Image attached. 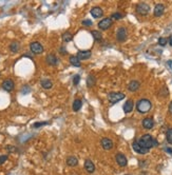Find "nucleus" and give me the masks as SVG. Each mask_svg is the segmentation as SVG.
<instances>
[{
	"mask_svg": "<svg viewBox=\"0 0 172 175\" xmlns=\"http://www.w3.org/2000/svg\"><path fill=\"white\" fill-rule=\"evenodd\" d=\"M137 143H140L142 147H144V148H146L148 150H150L153 147L159 146V141L152 135H150V134H145V135H143L140 139L137 140Z\"/></svg>",
	"mask_w": 172,
	"mask_h": 175,
	"instance_id": "nucleus-1",
	"label": "nucleus"
},
{
	"mask_svg": "<svg viewBox=\"0 0 172 175\" xmlns=\"http://www.w3.org/2000/svg\"><path fill=\"white\" fill-rule=\"evenodd\" d=\"M152 108V104L149 99H146V98H143V99H140L136 104V110L142 114L148 113Z\"/></svg>",
	"mask_w": 172,
	"mask_h": 175,
	"instance_id": "nucleus-2",
	"label": "nucleus"
},
{
	"mask_svg": "<svg viewBox=\"0 0 172 175\" xmlns=\"http://www.w3.org/2000/svg\"><path fill=\"white\" fill-rule=\"evenodd\" d=\"M125 97H126V95L121 92H111L108 94V100L110 101L111 104H116L118 101L123 100Z\"/></svg>",
	"mask_w": 172,
	"mask_h": 175,
	"instance_id": "nucleus-3",
	"label": "nucleus"
},
{
	"mask_svg": "<svg viewBox=\"0 0 172 175\" xmlns=\"http://www.w3.org/2000/svg\"><path fill=\"white\" fill-rule=\"evenodd\" d=\"M136 12L140 15H143V16H146V15H148L150 12V7L149 4L147 3H144V2H142V3H138L136 5Z\"/></svg>",
	"mask_w": 172,
	"mask_h": 175,
	"instance_id": "nucleus-4",
	"label": "nucleus"
},
{
	"mask_svg": "<svg viewBox=\"0 0 172 175\" xmlns=\"http://www.w3.org/2000/svg\"><path fill=\"white\" fill-rule=\"evenodd\" d=\"M127 36H128V33H127L126 28L120 26L119 29L117 30V32H116L117 40H118V41H120V42H123L127 39Z\"/></svg>",
	"mask_w": 172,
	"mask_h": 175,
	"instance_id": "nucleus-5",
	"label": "nucleus"
},
{
	"mask_svg": "<svg viewBox=\"0 0 172 175\" xmlns=\"http://www.w3.org/2000/svg\"><path fill=\"white\" fill-rule=\"evenodd\" d=\"M30 48H31V51H32L34 54H41L43 52V46L37 41H34L30 44Z\"/></svg>",
	"mask_w": 172,
	"mask_h": 175,
	"instance_id": "nucleus-6",
	"label": "nucleus"
},
{
	"mask_svg": "<svg viewBox=\"0 0 172 175\" xmlns=\"http://www.w3.org/2000/svg\"><path fill=\"white\" fill-rule=\"evenodd\" d=\"M112 19L111 18H105V19H101L99 22H98V28L101 30H108L112 26Z\"/></svg>",
	"mask_w": 172,
	"mask_h": 175,
	"instance_id": "nucleus-7",
	"label": "nucleus"
},
{
	"mask_svg": "<svg viewBox=\"0 0 172 175\" xmlns=\"http://www.w3.org/2000/svg\"><path fill=\"white\" fill-rule=\"evenodd\" d=\"M132 147H133V150L135 151V152L138 153V154H142V155L147 154V153L149 152V150L146 149V148H144V147H142L140 143H137V141H134L133 145H132Z\"/></svg>",
	"mask_w": 172,
	"mask_h": 175,
	"instance_id": "nucleus-8",
	"label": "nucleus"
},
{
	"mask_svg": "<svg viewBox=\"0 0 172 175\" xmlns=\"http://www.w3.org/2000/svg\"><path fill=\"white\" fill-rule=\"evenodd\" d=\"M116 162L118 164L119 167H126L127 164H128V160H127V157L121 153H117L116 154Z\"/></svg>",
	"mask_w": 172,
	"mask_h": 175,
	"instance_id": "nucleus-9",
	"label": "nucleus"
},
{
	"mask_svg": "<svg viewBox=\"0 0 172 175\" xmlns=\"http://www.w3.org/2000/svg\"><path fill=\"white\" fill-rule=\"evenodd\" d=\"M14 87H15V83H14V81L12 80V79H7V80H4L3 83H2L3 90H5L7 92L13 91Z\"/></svg>",
	"mask_w": 172,
	"mask_h": 175,
	"instance_id": "nucleus-10",
	"label": "nucleus"
},
{
	"mask_svg": "<svg viewBox=\"0 0 172 175\" xmlns=\"http://www.w3.org/2000/svg\"><path fill=\"white\" fill-rule=\"evenodd\" d=\"M101 147L104 148L105 150H111L113 148V141L110 139V138H107V137H104L103 139H101Z\"/></svg>",
	"mask_w": 172,
	"mask_h": 175,
	"instance_id": "nucleus-11",
	"label": "nucleus"
},
{
	"mask_svg": "<svg viewBox=\"0 0 172 175\" xmlns=\"http://www.w3.org/2000/svg\"><path fill=\"white\" fill-rule=\"evenodd\" d=\"M92 55V52L89 50H84V51H79L77 53V57L79 60H84V59L90 58Z\"/></svg>",
	"mask_w": 172,
	"mask_h": 175,
	"instance_id": "nucleus-12",
	"label": "nucleus"
},
{
	"mask_svg": "<svg viewBox=\"0 0 172 175\" xmlns=\"http://www.w3.org/2000/svg\"><path fill=\"white\" fill-rule=\"evenodd\" d=\"M165 12V5L164 4H156L155 7H154V11H153V13H154V16L156 17H161L164 14Z\"/></svg>",
	"mask_w": 172,
	"mask_h": 175,
	"instance_id": "nucleus-13",
	"label": "nucleus"
},
{
	"mask_svg": "<svg viewBox=\"0 0 172 175\" xmlns=\"http://www.w3.org/2000/svg\"><path fill=\"white\" fill-rule=\"evenodd\" d=\"M46 60H47V62H48V65H58V58H57L54 54H49V55L47 56Z\"/></svg>",
	"mask_w": 172,
	"mask_h": 175,
	"instance_id": "nucleus-14",
	"label": "nucleus"
},
{
	"mask_svg": "<svg viewBox=\"0 0 172 175\" xmlns=\"http://www.w3.org/2000/svg\"><path fill=\"white\" fill-rule=\"evenodd\" d=\"M133 108H134L133 100L132 99H129V100L126 101V104H123V112L125 113H130V112H132Z\"/></svg>",
	"mask_w": 172,
	"mask_h": 175,
	"instance_id": "nucleus-15",
	"label": "nucleus"
},
{
	"mask_svg": "<svg viewBox=\"0 0 172 175\" xmlns=\"http://www.w3.org/2000/svg\"><path fill=\"white\" fill-rule=\"evenodd\" d=\"M91 15L94 18H101L103 15H104V11L101 10V7H92V10H91Z\"/></svg>",
	"mask_w": 172,
	"mask_h": 175,
	"instance_id": "nucleus-16",
	"label": "nucleus"
},
{
	"mask_svg": "<svg viewBox=\"0 0 172 175\" xmlns=\"http://www.w3.org/2000/svg\"><path fill=\"white\" fill-rule=\"evenodd\" d=\"M140 83L138 81L132 80L131 82H129V84H128V90L130 92H135L140 89Z\"/></svg>",
	"mask_w": 172,
	"mask_h": 175,
	"instance_id": "nucleus-17",
	"label": "nucleus"
},
{
	"mask_svg": "<svg viewBox=\"0 0 172 175\" xmlns=\"http://www.w3.org/2000/svg\"><path fill=\"white\" fill-rule=\"evenodd\" d=\"M153 126H154V121H153L152 118H145V119L143 120V127L145 128V129L147 130H151L153 128Z\"/></svg>",
	"mask_w": 172,
	"mask_h": 175,
	"instance_id": "nucleus-18",
	"label": "nucleus"
},
{
	"mask_svg": "<svg viewBox=\"0 0 172 175\" xmlns=\"http://www.w3.org/2000/svg\"><path fill=\"white\" fill-rule=\"evenodd\" d=\"M84 169H86L89 173H93V172L95 171V166L90 159H87V160L84 162Z\"/></svg>",
	"mask_w": 172,
	"mask_h": 175,
	"instance_id": "nucleus-19",
	"label": "nucleus"
},
{
	"mask_svg": "<svg viewBox=\"0 0 172 175\" xmlns=\"http://www.w3.org/2000/svg\"><path fill=\"white\" fill-rule=\"evenodd\" d=\"M67 165L69 167H76L78 165V159L75 156H69L67 158Z\"/></svg>",
	"mask_w": 172,
	"mask_h": 175,
	"instance_id": "nucleus-20",
	"label": "nucleus"
},
{
	"mask_svg": "<svg viewBox=\"0 0 172 175\" xmlns=\"http://www.w3.org/2000/svg\"><path fill=\"white\" fill-rule=\"evenodd\" d=\"M40 83H41V87L46 90H50L53 87V82L50 79H42Z\"/></svg>",
	"mask_w": 172,
	"mask_h": 175,
	"instance_id": "nucleus-21",
	"label": "nucleus"
},
{
	"mask_svg": "<svg viewBox=\"0 0 172 175\" xmlns=\"http://www.w3.org/2000/svg\"><path fill=\"white\" fill-rule=\"evenodd\" d=\"M81 107H82V101L80 99H75L74 102H73V111L78 112L81 109Z\"/></svg>",
	"mask_w": 172,
	"mask_h": 175,
	"instance_id": "nucleus-22",
	"label": "nucleus"
},
{
	"mask_svg": "<svg viewBox=\"0 0 172 175\" xmlns=\"http://www.w3.org/2000/svg\"><path fill=\"white\" fill-rule=\"evenodd\" d=\"M70 63L74 67H80V60L78 59L77 56H71L70 57Z\"/></svg>",
	"mask_w": 172,
	"mask_h": 175,
	"instance_id": "nucleus-23",
	"label": "nucleus"
},
{
	"mask_svg": "<svg viewBox=\"0 0 172 175\" xmlns=\"http://www.w3.org/2000/svg\"><path fill=\"white\" fill-rule=\"evenodd\" d=\"M95 81H96V78H95L93 75H89L88 79H87V84H88V87L89 88L93 87L95 84Z\"/></svg>",
	"mask_w": 172,
	"mask_h": 175,
	"instance_id": "nucleus-24",
	"label": "nucleus"
},
{
	"mask_svg": "<svg viewBox=\"0 0 172 175\" xmlns=\"http://www.w3.org/2000/svg\"><path fill=\"white\" fill-rule=\"evenodd\" d=\"M91 34H92V36H93V38H94L95 40H97V41H101L103 36H101V32H98V31H92Z\"/></svg>",
	"mask_w": 172,
	"mask_h": 175,
	"instance_id": "nucleus-25",
	"label": "nucleus"
},
{
	"mask_svg": "<svg viewBox=\"0 0 172 175\" xmlns=\"http://www.w3.org/2000/svg\"><path fill=\"white\" fill-rule=\"evenodd\" d=\"M73 38V36L70 32H65L63 33V35H62V40L65 42H70Z\"/></svg>",
	"mask_w": 172,
	"mask_h": 175,
	"instance_id": "nucleus-26",
	"label": "nucleus"
},
{
	"mask_svg": "<svg viewBox=\"0 0 172 175\" xmlns=\"http://www.w3.org/2000/svg\"><path fill=\"white\" fill-rule=\"evenodd\" d=\"M10 50L13 53L18 52V50H19V43H18V42H16V41L12 42V43H11V46H10Z\"/></svg>",
	"mask_w": 172,
	"mask_h": 175,
	"instance_id": "nucleus-27",
	"label": "nucleus"
},
{
	"mask_svg": "<svg viewBox=\"0 0 172 175\" xmlns=\"http://www.w3.org/2000/svg\"><path fill=\"white\" fill-rule=\"evenodd\" d=\"M166 139L169 143L172 145V129L167 130V133H166Z\"/></svg>",
	"mask_w": 172,
	"mask_h": 175,
	"instance_id": "nucleus-28",
	"label": "nucleus"
},
{
	"mask_svg": "<svg viewBox=\"0 0 172 175\" xmlns=\"http://www.w3.org/2000/svg\"><path fill=\"white\" fill-rule=\"evenodd\" d=\"M167 42H168V39L165 38V37H161V38L159 39V44L162 46H165L166 44H167Z\"/></svg>",
	"mask_w": 172,
	"mask_h": 175,
	"instance_id": "nucleus-29",
	"label": "nucleus"
},
{
	"mask_svg": "<svg viewBox=\"0 0 172 175\" xmlns=\"http://www.w3.org/2000/svg\"><path fill=\"white\" fill-rule=\"evenodd\" d=\"M46 125H49V121H41V122H35L34 125H33V127L34 128H40V127H42V126H46Z\"/></svg>",
	"mask_w": 172,
	"mask_h": 175,
	"instance_id": "nucleus-30",
	"label": "nucleus"
},
{
	"mask_svg": "<svg viewBox=\"0 0 172 175\" xmlns=\"http://www.w3.org/2000/svg\"><path fill=\"white\" fill-rule=\"evenodd\" d=\"M121 18H123V15L120 13H114L111 16V19H115V20H120Z\"/></svg>",
	"mask_w": 172,
	"mask_h": 175,
	"instance_id": "nucleus-31",
	"label": "nucleus"
},
{
	"mask_svg": "<svg viewBox=\"0 0 172 175\" xmlns=\"http://www.w3.org/2000/svg\"><path fill=\"white\" fill-rule=\"evenodd\" d=\"M31 92V89H30L29 85H23V88L21 89V93H22L23 95H26L28 93H30Z\"/></svg>",
	"mask_w": 172,
	"mask_h": 175,
	"instance_id": "nucleus-32",
	"label": "nucleus"
},
{
	"mask_svg": "<svg viewBox=\"0 0 172 175\" xmlns=\"http://www.w3.org/2000/svg\"><path fill=\"white\" fill-rule=\"evenodd\" d=\"M79 81H80V75L76 74L74 77H73V84L77 85V84L79 83Z\"/></svg>",
	"mask_w": 172,
	"mask_h": 175,
	"instance_id": "nucleus-33",
	"label": "nucleus"
},
{
	"mask_svg": "<svg viewBox=\"0 0 172 175\" xmlns=\"http://www.w3.org/2000/svg\"><path fill=\"white\" fill-rule=\"evenodd\" d=\"M82 26H92V21L90 19H84L82 20Z\"/></svg>",
	"mask_w": 172,
	"mask_h": 175,
	"instance_id": "nucleus-34",
	"label": "nucleus"
},
{
	"mask_svg": "<svg viewBox=\"0 0 172 175\" xmlns=\"http://www.w3.org/2000/svg\"><path fill=\"white\" fill-rule=\"evenodd\" d=\"M7 160V155H0V166Z\"/></svg>",
	"mask_w": 172,
	"mask_h": 175,
	"instance_id": "nucleus-35",
	"label": "nucleus"
},
{
	"mask_svg": "<svg viewBox=\"0 0 172 175\" xmlns=\"http://www.w3.org/2000/svg\"><path fill=\"white\" fill-rule=\"evenodd\" d=\"M7 151H12V152H14V151H16V149H15V148H13V147H11V146H9L7 147Z\"/></svg>",
	"mask_w": 172,
	"mask_h": 175,
	"instance_id": "nucleus-36",
	"label": "nucleus"
},
{
	"mask_svg": "<svg viewBox=\"0 0 172 175\" xmlns=\"http://www.w3.org/2000/svg\"><path fill=\"white\" fill-rule=\"evenodd\" d=\"M169 112H170V114H172V101L171 104H169Z\"/></svg>",
	"mask_w": 172,
	"mask_h": 175,
	"instance_id": "nucleus-37",
	"label": "nucleus"
},
{
	"mask_svg": "<svg viewBox=\"0 0 172 175\" xmlns=\"http://www.w3.org/2000/svg\"><path fill=\"white\" fill-rule=\"evenodd\" d=\"M166 152L170 153V154H172V149H170V148H166Z\"/></svg>",
	"mask_w": 172,
	"mask_h": 175,
	"instance_id": "nucleus-38",
	"label": "nucleus"
},
{
	"mask_svg": "<svg viewBox=\"0 0 172 175\" xmlns=\"http://www.w3.org/2000/svg\"><path fill=\"white\" fill-rule=\"evenodd\" d=\"M60 52H61V54H67V51H65V50H63V48H61V49H60Z\"/></svg>",
	"mask_w": 172,
	"mask_h": 175,
	"instance_id": "nucleus-39",
	"label": "nucleus"
},
{
	"mask_svg": "<svg viewBox=\"0 0 172 175\" xmlns=\"http://www.w3.org/2000/svg\"><path fill=\"white\" fill-rule=\"evenodd\" d=\"M169 43H170V46H172V36L170 37V38H169Z\"/></svg>",
	"mask_w": 172,
	"mask_h": 175,
	"instance_id": "nucleus-40",
	"label": "nucleus"
}]
</instances>
